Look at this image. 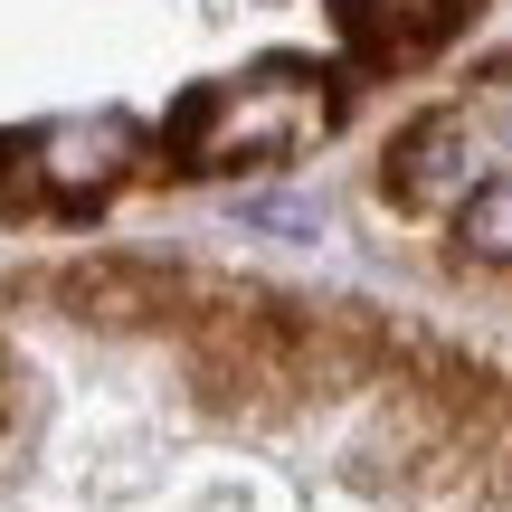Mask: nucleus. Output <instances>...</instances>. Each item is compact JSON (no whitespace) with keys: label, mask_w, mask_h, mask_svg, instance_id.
<instances>
[{"label":"nucleus","mask_w":512,"mask_h":512,"mask_svg":"<svg viewBox=\"0 0 512 512\" xmlns=\"http://www.w3.org/2000/svg\"><path fill=\"white\" fill-rule=\"evenodd\" d=\"M475 10L484 0H342V29L370 57H408V48H437L446 29H465Z\"/></svg>","instance_id":"nucleus-5"},{"label":"nucleus","mask_w":512,"mask_h":512,"mask_svg":"<svg viewBox=\"0 0 512 512\" xmlns=\"http://www.w3.org/2000/svg\"><path fill=\"white\" fill-rule=\"evenodd\" d=\"M484 181V124L475 114H418L389 152V190L408 209H456L465 190Z\"/></svg>","instance_id":"nucleus-3"},{"label":"nucleus","mask_w":512,"mask_h":512,"mask_svg":"<svg viewBox=\"0 0 512 512\" xmlns=\"http://www.w3.org/2000/svg\"><path fill=\"white\" fill-rule=\"evenodd\" d=\"M456 238L475 256H494V266H512V171H484L456 200Z\"/></svg>","instance_id":"nucleus-6"},{"label":"nucleus","mask_w":512,"mask_h":512,"mask_svg":"<svg viewBox=\"0 0 512 512\" xmlns=\"http://www.w3.org/2000/svg\"><path fill=\"white\" fill-rule=\"evenodd\" d=\"M57 294H67V313H86V323L133 332V323H162V313H171L181 275H171V266H152V256H86V266H76Z\"/></svg>","instance_id":"nucleus-4"},{"label":"nucleus","mask_w":512,"mask_h":512,"mask_svg":"<svg viewBox=\"0 0 512 512\" xmlns=\"http://www.w3.org/2000/svg\"><path fill=\"white\" fill-rule=\"evenodd\" d=\"M323 133V86L304 67H247L228 86H200L171 124L190 171H238V162H285Z\"/></svg>","instance_id":"nucleus-1"},{"label":"nucleus","mask_w":512,"mask_h":512,"mask_svg":"<svg viewBox=\"0 0 512 512\" xmlns=\"http://www.w3.org/2000/svg\"><path fill=\"white\" fill-rule=\"evenodd\" d=\"M143 133L124 114H57V124L0 143V209H86L133 171Z\"/></svg>","instance_id":"nucleus-2"},{"label":"nucleus","mask_w":512,"mask_h":512,"mask_svg":"<svg viewBox=\"0 0 512 512\" xmlns=\"http://www.w3.org/2000/svg\"><path fill=\"white\" fill-rule=\"evenodd\" d=\"M475 124H494L503 143H512V76H494V95H484V114H475Z\"/></svg>","instance_id":"nucleus-7"}]
</instances>
